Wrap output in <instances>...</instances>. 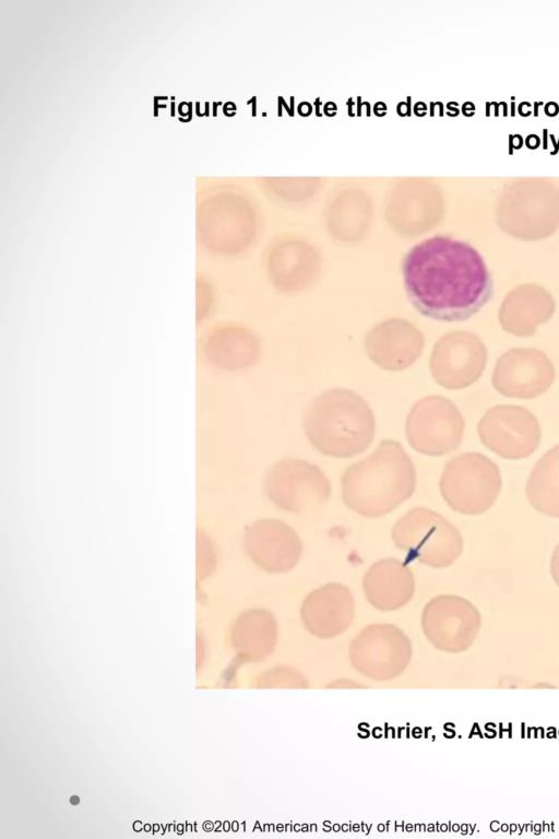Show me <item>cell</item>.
I'll return each instance as SVG.
<instances>
[{"instance_id":"6da1fadb","label":"cell","mask_w":559,"mask_h":839,"mask_svg":"<svg viewBox=\"0 0 559 839\" xmlns=\"http://www.w3.org/2000/svg\"><path fill=\"white\" fill-rule=\"evenodd\" d=\"M401 269L409 303L430 319L467 320L492 297V276L481 255L451 236L419 241L405 253Z\"/></svg>"},{"instance_id":"7a4b0ae2","label":"cell","mask_w":559,"mask_h":839,"mask_svg":"<svg viewBox=\"0 0 559 839\" xmlns=\"http://www.w3.org/2000/svg\"><path fill=\"white\" fill-rule=\"evenodd\" d=\"M341 483L346 507L360 516L378 518L413 495L416 471L402 444L385 439L367 458L347 466Z\"/></svg>"},{"instance_id":"3957f363","label":"cell","mask_w":559,"mask_h":839,"mask_svg":"<svg viewBox=\"0 0 559 839\" xmlns=\"http://www.w3.org/2000/svg\"><path fill=\"white\" fill-rule=\"evenodd\" d=\"M302 426L316 450L338 459L365 452L376 433L368 402L345 388H333L312 399L305 410Z\"/></svg>"},{"instance_id":"277c9868","label":"cell","mask_w":559,"mask_h":839,"mask_svg":"<svg viewBox=\"0 0 559 839\" xmlns=\"http://www.w3.org/2000/svg\"><path fill=\"white\" fill-rule=\"evenodd\" d=\"M396 547L407 562L417 560L432 568L452 565L463 552L459 529L437 511L417 507L402 516L392 529Z\"/></svg>"},{"instance_id":"5b68a950","label":"cell","mask_w":559,"mask_h":839,"mask_svg":"<svg viewBox=\"0 0 559 839\" xmlns=\"http://www.w3.org/2000/svg\"><path fill=\"white\" fill-rule=\"evenodd\" d=\"M501 486L498 465L479 452H465L450 459L439 483L449 507L466 516L486 512L497 500Z\"/></svg>"},{"instance_id":"8992f818","label":"cell","mask_w":559,"mask_h":839,"mask_svg":"<svg viewBox=\"0 0 559 839\" xmlns=\"http://www.w3.org/2000/svg\"><path fill=\"white\" fill-rule=\"evenodd\" d=\"M465 422L456 405L445 397L428 395L408 412L405 434L411 447L426 456L448 454L461 445Z\"/></svg>"},{"instance_id":"52a82bcc","label":"cell","mask_w":559,"mask_h":839,"mask_svg":"<svg viewBox=\"0 0 559 839\" xmlns=\"http://www.w3.org/2000/svg\"><path fill=\"white\" fill-rule=\"evenodd\" d=\"M331 484L322 470L306 460L282 459L265 476V492L278 508L294 513H309L324 505Z\"/></svg>"},{"instance_id":"ba28073f","label":"cell","mask_w":559,"mask_h":839,"mask_svg":"<svg viewBox=\"0 0 559 839\" xmlns=\"http://www.w3.org/2000/svg\"><path fill=\"white\" fill-rule=\"evenodd\" d=\"M477 433L487 449L509 460L530 457L542 438L536 416L530 410L512 404L487 410L478 422Z\"/></svg>"},{"instance_id":"9c48e42d","label":"cell","mask_w":559,"mask_h":839,"mask_svg":"<svg viewBox=\"0 0 559 839\" xmlns=\"http://www.w3.org/2000/svg\"><path fill=\"white\" fill-rule=\"evenodd\" d=\"M263 273L278 293L297 295L312 287L322 273L317 248L298 237L275 240L262 259Z\"/></svg>"},{"instance_id":"30bf717a","label":"cell","mask_w":559,"mask_h":839,"mask_svg":"<svg viewBox=\"0 0 559 839\" xmlns=\"http://www.w3.org/2000/svg\"><path fill=\"white\" fill-rule=\"evenodd\" d=\"M487 348L481 339L468 331H452L435 343L429 369L435 381L451 390L476 382L487 364Z\"/></svg>"},{"instance_id":"8fae6325","label":"cell","mask_w":559,"mask_h":839,"mask_svg":"<svg viewBox=\"0 0 559 839\" xmlns=\"http://www.w3.org/2000/svg\"><path fill=\"white\" fill-rule=\"evenodd\" d=\"M554 380V365L544 352L511 348L498 358L491 383L504 397L533 399L545 393Z\"/></svg>"},{"instance_id":"7c38bea8","label":"cell","mask_w":559,"mask_h":839,"mask_svg":"<svg viewBox=\"0 0 559 839\" xmlns=\"http://www.w3.org/2000/svg\"><path fill=\"white\" fill-rule=\"evenodd\" d=\"M425 338L411 321L389 318L371 328L365 338L368 357L380 368L401 371L421 355Z\"/></svg>"},{"instance_id":"4fadbf2b","label":"cell","mask_w":559,"mask_h":839,"mask_svg":"<svg viewBox=\"0 0 559 839\" xmlns=\"http://www.w3.org/2000/svg\"><path fill=\"white\" fill-rule=\"evenodd\" d=\"M245 546L255 565L269 572L292 570L302 554L298 534L280 519L255 521L245 535Z\"/></svg>"},{"instance_id":"5bb4252c","label":"cell","mask_w":559,"mask_h":839,"mask_svg":"<svg viewBox=\"0 0 559 839\" xmlns=\"http://www.w3.org/2000/svg\"><path fill=\"white\" fill-rule=\"evenodd\" d=\"M201 352L204 359L216 369L236 373L258 363L261 342L246 324L221 322L205 333L201 341Z\"/></svg>"},{"instance_id":"9a60e30c","label":"cell","mask_w":559,"mask_h":839,"mask_svg":"<svg viewBox=\"0 0 559 839\" xmlns=\"http://www.w3.org/2000/svg\"><path fill=\"white\" fill-rule=\"evenodd\" d=\"M556 303L540 285L521 284L512 288L501 303L498 319L501 328L516 336L535 334L538 326L554 315Z\"/></svg>"},{"instance_id":"2e32d148","label":"cell","mask_w":559,"mask_h":839,"mask_svg":"<svg viewBox=\"0 0 559 839\" xmlns=\"http://www.w3.org/2000/svg\"><path fill=\"white\" fill-rule=\"evenodd\" d=\"M498 222L510 235L534 240L552 234L559 226L556 198H511L501 202Z\"/></svg>"},{"instance_id":"e0dca14e","label":"cell","mask_w":559,"mask_h":839,"mask_svg":"<svg viewBox=\"0 0 559 839\" xmlns=\"http://www.w3.org/2000/svg\"><path fill=\"white\" fill-rule=\"evenodd\" d=\"M480 616L466 600L441 595L431 600L423 615L426 633L443 641H467L478 630Z\"/></svg>"},{"instance_id":"ac0fdd59","label":"cell","mask_w":559,"mask_h":839,"mask_svg":"<svg viewBox=\"0 0 559 839\" xmlns=\"http://www.w3.org/2000/svg\"><path fill=\"white\" fill-rule=\"evenodd\" d=\"M301 614L306 626L312 633L334 635L350 624L354 600L345 586L329 583L307 596Z\"/></svg>"},{"instance_id":"d6986e66","label":"cell","mask_w":559,"mask_h":839,"mask_svg":"<svg viewBox=\"0 0 559 839\" xmlns=\"http://www.w3.org/2000/svg\"><path fill=\"white\" fill-rule=\"evenodd\" d=\"M362 586L372 605L380 610H395L413 596L415 580L412 570L403 562L390 557L369 567Z\"/></svg>"},{"instance_id":"ffe728a7","label":"cell","mask_w":559,"mask_h":839,"mask_svg":"<svg viewBox=\"0 0 559 839\" xmlns=\"http://www.w3.org/2000/svg\"><path fill=\"white\" fill-rule=\"evenodd\" d=\"M525 494L535 510L559 518V444L536 462L527 478Z\"/></svg>"},{"instance_id":"44dd1931","label":"cell","mask_w":559,"mask_h":839,"mask_svg":"<svg viewBox=\"0 0 559 839\" xmlns=\"http://www.w3.org/2000/svg\"><path fill=\"white\" fill-rule=\"evenodd\" d=\"M197 292H198V318L201 317V319L209 315L211 311V308L213 307L215 294H214V287L211 285L210 282L206 280H198L197 285Z\"/></svg>"},{"instance_id":"7402d4cb","label":"cell","mask_w":559,"mask_h":839,"mask_svg":"<svg viewBox=\"0 0 559 839\" xmlns=\"http://www.w3.org/2000/svg\"><path fill=\"white\" fill-rule=\"evenodd\" d=\"M550 574L559 587V544L555 547L550 559Z\"/></svg>"}]
</instances>
